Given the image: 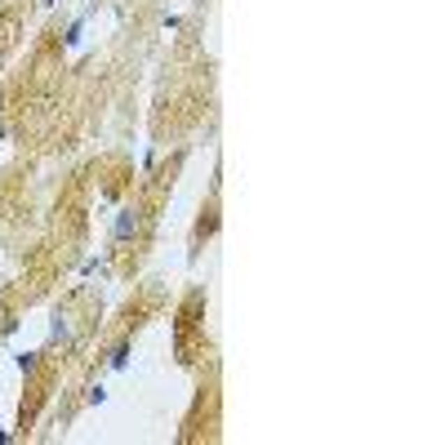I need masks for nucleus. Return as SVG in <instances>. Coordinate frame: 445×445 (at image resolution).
<instances>
[{
    "label": "nucleus",
    "instance_id": "obj_1",
    "mask_svg": "<svg viewBox=\"0 0 445 445\" xmlns=\"http://www.w3.org/2000/svg\"><path fill=\"white\" fill-rule=\"evenodd\" d=\"M138 227H143V210H120L116 223H112V240H116V245H125V240L138 236Z\"/></svg>",
    "mask_w": 445,
    "mask_h": 445
}]
</instances>
